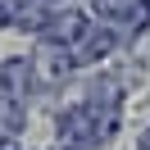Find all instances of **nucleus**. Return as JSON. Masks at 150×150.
I'll return each instance as SVG.
<instances>
[{"mask_svg": "<svg viewBox=\"0 0 150 150\" xmlns=\"http://www.w3.org/2000/svg\"><path fill=\"white\" fill-rule=\"evenodd\" d=\"M137 150H150V127L141 132V146H137Z\"/></svg>", "mask_w": 150, "mask_h": 150, "instance_id": "0eeeda50", "label": "nucleus"}, {"mask_svg": "<svg viewBox=\"0 0 150 150\" xmlns=\"http://www.w3.org/2000/svg\"><path fill=\"white\" fill-rule=\"evenodd\" d=\"M23 123H28L23 105H14V100H5V96H0V141H14V137L23 132Z\"/></svg>", "mask_w": 150, "mask_h": 150, "instance_id": "39448f33", "label": "nucleus"}, {"mask_svg": "<svg viewBox=\"0 0 150 150\" xmlns=\"http://www.w3.org/2000/svg\"><path fill=\"white\" fill-rule=\"evenodd\" d=\"M32 68H37V77H46V82H68L77 64H73V50L41 41V46H37V55H32Z\"/></svg>", "mask_w": 150, "mask_h": 150, "instance_id": "7ed1b4c3", "label": "nucleus"}, {"mask_svg": "<svg viewBox=\"0 0 150 150\" xmlns=\"http://www.w3.org/2000/svg\"><path fill=\"white\" fill-rule=\"evenodd\" d=\"M5 23H9V5L0 0V28H5Z\"/></svg>", "mask_w": 150, "mask_h": 150, "instance_id": "423d86ee", "label": "nucleus"}, {"mask_svg": "<svg viewBox=\"0 0 150 150\" xmlns=\"http://www.w3.org/2000/svg\"><path fill=\"white\" fill-rule=\"evenodd\" d=\"M91 32V18H86L82 9H50V18H46V28H41V41H50V46H64V50H73L77 41Z\"/></svg>", "mask_w": 150, "mask_h": 150, "instance_id": "f257e3e1", "label": "nucleus"}, {"mask_svg": "<svg viewBox=\"0 0 150 150\" xmlns=\"http://www.w3.org/2000/svg\"><path fill=\"white\" fill-rule=\"evenodd\" d=\"M37 68H32V59H5L0 64V96L5 100H14V105H23V100H32V91H37Z\"/></svg>", "mask_w": 150, "mask_h": 150, "instance_id": "f03ea898", "label": "nucleus"}, {"mask_svg": "<svg viewBox=\"0 0 150 150\" xmlns=\"http://www.w3.org/2000/svg\"><path fill=\"white\" fill-rule=\"evenodd\" d=\"M114 50H118V32H114V28H91V32L73 46V64H82V68H86V64H100V59L114 55Z\"/></svg>", "mask_w": 150, "mask_h": 150, "instance_id": "20e7f679", "label": "nucleus"}]
</instances>
